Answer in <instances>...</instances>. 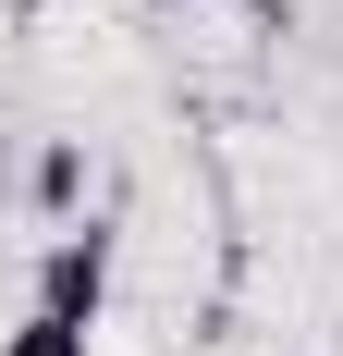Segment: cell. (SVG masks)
<instances>
[{"label":"cell","mask_w":343,"mask_h":356,"mask_svg":"<svg viewBox=\"0 0 343 356\" xmlns=\"http://www.w3.org/2000/svg\"><path fill=\"white\" fill-rule=\"evenodd\" d=\"M99 332H74V320H49V307H25V320L0 332V356H86Z\"/></svg>","instance_id":"2"},{"label":"cell","mask_w":343,"mask_h":356,"mask_svg":"<svg viewBox=\"0 0 343 356\" xmlns=\"http://www.w3.org/2000/svg\"><path fill=\"white\" fill-rule=\"evenodd\" d=\"M147 13H184V0H147Z\"/></svg>","instance_id":"3"},{"label":"cell","mask_w":343,"mask_h":356,"mask_svg":"<svg viewBox=\"0 0 343 356\" xmlns=\"http://www.w3.org/2000/svg\"><path fill=\"white\" fill-rule=\"evenodd\" d=\"M25 307H49V320H74V332H99V307H110V221H74V234H49L37 246V295Z\"/></svg>","instance_id":"1"}]
</instances>
